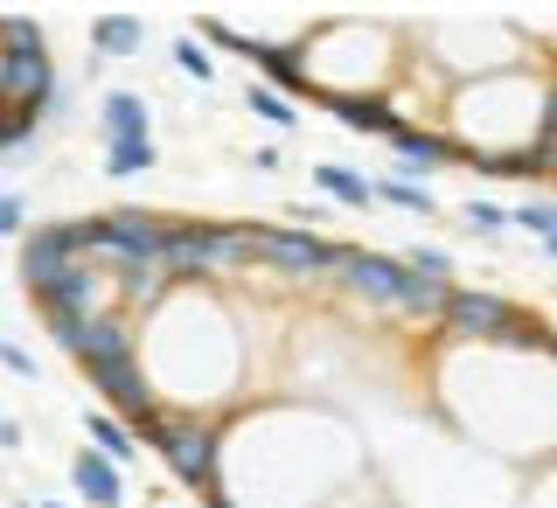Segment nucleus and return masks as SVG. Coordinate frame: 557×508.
Wrapping results in <instances>:
<instances>
[{
    "instance_id": "obj_4",
    "label": "nucleus",
    "mask_w": 557,
    "mask_h": 508,
    "mask_svg": "<svg viewBox=\"0 0 557 508\" xmlns=\"http://www.w3.org/2000/svg\"><path fill=\"white\" fill-rule=\"evenodd\" d=\"M161 278H209V272H231L244 265V237L223 231V223H168V244H161Z\"/></svg>"
},
{
    "instance_id": "obj_16",
    "label": "nucleus",
    "mask_w": 557,
    "mask_h": 508,
    "mask_svg": "<svg viewBox=\"0 0 557 508\" xmlns=\"http://www.w3.org/2000/svg\"><path fill=\"white\" fill-rule=\"evenodd\" d=\"M313 182H321V196H335V202H348V209H370V182H362L356 168L321 161V168H313Z\"/></svg>"
},
{
    "instance_id": "obj_27",
    "label": "nucleus",
    "mask_w": 557,
    "mask_h": 508,
    "mask_svg": "<svg viewBox=\"0 0 557 508\" xmlns=\"http://www.w3.org/2000/svg\"><path fill=\"white\" fill-rule=\"evenodd\" d=\"M0 362H8V370H14V376H28V383H35V376H42V362H35V356H28V348H14V342H0Z\"/></svg>"
},
{
    "instance_id": "obj_14",
    "label": "nucleus",
    "mask_w": 557,
    "mask_h": 508,
    "mask_svg": "<svg viewBox=\"0 0 557 508\" xmlns=\"http://www.w3.org/2000/svg\"><path fill=\"white\" fill-rule=\"evenodd\" d=\"M139 42H147L139 14H98V22H91V49H98V57H133Z\"/></svg>"
},
{
    "instance_id": "obj_8",
    "label": "nucleus",
    "mask_w": 557,
    "mask_h": 508,
    "mask_svg": "<svg viewBox=\"0 0 557 508\" xmlns=\"http://www.w3.org/2000/svg\"><path fill=\"white\" fill-rule=\"evenodd\" d=\"M104 293H112V272H104L98 258H77V265H70L35 307H57V313H77V321H91V313H104Z\"/></svg>"
},
{
    "instance_id": "obj_28",
    "label": "nucleus",
    "mask_w": 557,
    "mask_h": 508,
    "mask_svg": "<svg viewBox=\"0 0 557 508\" xmlns=\"http://www.w3.org/2000/svg\"><path fill=\"white\" fill-rule=\"evenodd\" d=\"M22 223H28V202L22 196H0V237H14Z\"/></svg>"
},
{
    "instance_id": "obj_26",
    "label": "nucleus",
    "mask_w": 557,
    "mask_h": 508,
    "mask_svg": "<svg viewBox=\"0 0 557 508\" xmlns=\"http://www.w3.org/2000/svg\"><path fill=\"white\" fill-rule=\"evenodd\" d=\"M460 216L474 223V231H487V237H502V231H509V209H502V202H467Z\"/></svg>"
},
{
    "instance_id": "obj_19",
    "label": "nucleus",
    "mask_w": 557,
    "mask_h": 508,
    "mask_svg": "<svg viewBox=\"0 0 557 508\" xmlns=\"http://www.w3.org/2000/svg\"><path fill=\"white\" fill-rule=\"evenodd\" d=\"M153 161H161V147H153V139H119V147H104V174H112V182L147 174Z\"/></svg>"
},
{
    "instance_id": "obj_3",
    "label": "nucleus",
    "mask_w": 557,
    "mask_h": 508,
    "mask_svg": "<svg viewBox=\"0 0 557 508\" xmlns=\"http://www.w3.org/2000/svg\"><path fill=\"white\" fill-rule=\"evenodd\" d=\"M139 432L153 439V453L168 460V474H174V481H188V487H216V446H223V432L209 425V418H196V411H153Z\"/></svg>"
},
{
    "instance_id": "obj_9",
    "label": "nucleus",
    "mask_w": 557,
    "mask_h": 508,
    "mask_svg": "<svg viewBox=\"0 0 557 508\" xmlns=\"http://www.w3.org/2000/svg\"><path fill=\"white\" fill-rule=\"evenodd\" d=\"M70 265H77V251H70L63 223H49V231H28V237H22V286L35 293V300H42V293L57 286Z\"/></svg>"
},
{
    "instance_id": "obj_13",
    "label": "nucleus",
    "mask_w": 557,
    "mask_h": 508,
    "mask_svg": "<svg viewBox=\"0 0 557 508\" xmlns=\"http://www.w3.org/2000/svg\"><path fill=\"white\" fill-rule=\"evenodd\" d=\"M327 112H335V119H348V126H356V133H383V126H391V98H362V91H327Z\"/></svg>"
},
{
    "instance_id": "obj_2",
    "label": "nucleus",
    "mask_w": 557,
    "mask_h": 508,
    "mask_svg": "<svg viewBox=\"0 0 557 508\" xmlns=\"http://www.w3.org/2000/svg\"><path fill=\"white\" fill-rule=\"evenodd\" d=\"M335 272H342L348 293H362V300H376V307H391V313H411V321H432V313H440V293H446V286H432V278L405 272V258L356 251V244H342V265Z\"/></svg>"
},
{
    "instance_id": "obj_22",
    "label": "nucleus",
    "mask_w": 557,
    "mask_h": 508,
    "mask_svg": "<svg viewBox=\"0 0 557 508\" xmlns=\"http://www.w3.org/2000/svg\"><path fill=\"white\" fill-rule=\"evenodd\" d=\"M174 63H182V70H188L196 84H216V77H223V70L209 63V49L196 42V35H182V42H174Z\"/></svg>"
},
{
    "instance_id": "obj_11",
    "label": "nucleus",
    "mask_w": 557,
    "mask_h": 508,
    "mask_svg": "<svg viewBox=\"0 0 557 508\" xmlns=\"http://www.w3.org/2000/svg\"><path fill=\"white\" fill-rule=\"evenodd\" d=\"M376 139L397 153V161H411V168H446L453 153H460V139H446V133H418V126H405V119H391V126H383Z\"/></svg>"
},
{
    "instance_id": "obj_20",
    "label": "nucleus",
    "mask_w": 557,
    "mask_h": 508,
    "mask_svg": "<svg viewBox=\"0 0 557 508\" xmlns=\"http://www.w3.org/2000/svg\"><path fill=\"white\" fill-rule=\"evenodd\" d=\"M509 223L536 231V237H544V251H557V209H550V196H530L522 209H509Z\"/></svg>"
},
{
    "instance_id": "obj_18",
    "label": "nucleus",
    "mask_w": 557,
    "mask_h": 508,
    "mask_svg": "<svg viewBox=\"0 0 557 508\" xmlns=\"http://www.w3.org/2000/svg\"><path fill=\"white\" fill-rule=\"evenodd\" d=\"M112 278H119V293H126V307H153V300L168 293V278H161V265H153V258H147V265H119Z\"/></svg>"
},
{
    "instance_id": "obj_23",
    "label": "nucleus",
    "mask_w": 557,
    "mask_h": 508,
    "mask_svg": "<svg viewBox=\"0 0 557 508\" xmlns=\"http://www.w3.org/2000/svg\"><path fill=\"white\" fill-rule=\"evenodd\" d=\"M0 49H49V35L28 14H0Z\"/></svg>"
},
{
    "instance_id": "obj_30",
    "label": "nucleus",
    "mask_w": 557,
    "mask_h": 508,
    "mask_svg": "<svg viewBox=\"0 0 557 508\" xmlns=\"http://www.w3.org/2000/svg\"><path fill=\"white\" fill-rule=\"evenodd\" d=\"M28 508H63V501H28Z\"/></svg>"
},
{
    "instance_id": "obj_1",
    "label": "nucleus",
    "mask_w": 557,
    "mask_h": 508,
    "mask_svg": "<svg viewBox=\"0 0 557 508\" xmlns=\"http://www.w3.org/2000/svg\"><path fill=\"white\" fill-rule=\"evenodd\" d=\"M432 321L446 327V335H460V342H502V348H544V321L536 313H522L516 300H502V293H481V286H446L440 293V313Z\"/></svg>"
},
{
    "instance_id": "obj_17",
    "label": "nucleus",
    "mask_w": 557,
    "mask_h": 508,
    "mask_svg": "<svg viewBox=\"0 0 557 508\" xmlns=\"http://www.w3.org/2000/svg\"><path fill=\"white\" fill-rule=\"evenodd\" d=\"M370 202H397V209H418V216H432V209H440V196H432V188H418L411 174H383V182H370Z\"/></svg>"
},
{
    "instance_id": "obj_7",
    "label": "nucleus",
    "mask_w": 557,
    "mask_h": 508,
    "mask_svg": "<svg viewBox=\"0 0 557 508\" xmlns=\"http://www.w3.org/2000/svg\"><path fill=\"white\" fill-rule=\"evenodd\" d=\"M84 376L98 383V397H112L119 405V418H133V425H147L153 411V383H147V370H139V348L133 356H98V362H84Z\"/></svg>"
},
{
    "instance_id": "obj_6",
    "label": "nucleus",
    "mask_w": 557,
    "mask_h": 508,
    "mask_svg": "<svg viewBox=\"0 0 557 508\" xmlns=\"http://www.w3.org/2000/svg\"><path fill=\"white\" fill-rule=\"evenodd\" d=\"M57 98V57L49 49H0V112L42 119Z\"/></svg>"
},
{
    "instance_id": "obj_10",
    "label": "nucleus",
    "mask_w": 557,
    "mask_h": 508,
    "mask_svg": "<svg viewBox=\"0 0 557 508\" xmlns=\"http://www.w3.org/2000/svg\"><path fill=\"white\" fill-rule=\"evenodd\" d=\"M70 487H77V501H84V508H119V501H126V474H119L112 460H98L91 446L70 460Z\"/></svg>"
},
{
    "instance_id": "obj_15",
    "label": "nucleus",
    "mask_w": 557,
    "mask_h": 508,
    "mask_svg": "<svg viewBox=\"0 0 557 508\" xmlns=\"http://www.w3.org/2000/svg\"><path fill=\"white\" fill-rule=\"evenodd\" d=\"M84 439H91V453H98V460H112V467H119V460H133V453H139V446H133V432L119 425L112 411H91V418H84Z\"/></svg>"
},
{
    "instance_id": "obj_29",
    "label": "nucleus",
    "mask_w": 557,
    "mask_h": 508,
    "mask_svg": "<svg viewBox=\"0 0 557 508\" xmlns=\"http://www.w3.org/2000/svg\"><path fill=\"white\" fill-rule=\"evenodd\" d=\"M0 446H8V453L22 446V425H14V418H0Z\"/></svg>"
},
{
    "instance_id": "obj_25",
    "label": "nucleus",
    "mask_w": 557,
    "mask_h": 508,
    "mask_svg": "<svg viewBox=\"0 0 557 508\" xmlns=\"http://www.w3.org/2000/svg\"><path fill=\"white\" fill-rule=\"evenodd\" d=\"M244 104H251V112H258V119H265V126H278V133H286V126H293V98H278V91H265V84H258V91H251V98H244Z\"/></svg>"
},
{
    "instance_id": "obj_5",
    "label": "nucleus",
    "mask_w": 557,
    "mask_h": 508,
    "mask_svg": "<svg viewBox=\"0 0 557 508\" xmlns=\"http://www.w3.org/2000/svg\"><path fill=\"white\" fill-rule=\"evenodd\" d=\"M237 237H244V258H258V265H272V272H293V278H313V272L342 265L335 237L286 231V223H237Z\"/></svg>"
},
{
    "instance_id": "obj_24",
    "label": "nucleus",
    "mask_w": 557,
    "mask_h": 508,
    "mask_svg": "<svg viewBox=\"0 0 557 508\" xmlns=\"http://www.w3.org/2000/svg\"><path fill=\"white\" fill-rule=\"evenodd\" d=\"M35 313H42V327L57 335V348H70V356L84 348V321H77V313H57V307H35Z\"/></svg>"
},
{
    "instance_id": "obj_21",
    "label": "nucleus",
    "mask_w": 557,
    "mask_h": 508,
    "mask_svg": "<svg viewBox=\"0 0 557 508\" xmlns=\"http://www.w3.org/2000/svg\"><path fill=\"white\" fill-rule=\"evenodd\" d=\"M405 272H418V278H432V286H453V258L440 251V244H418V251L405 258Z\"/></svg>"
},
{
    "instance_id": "obj_12",
    "label": "nucleus",
    "mask_w": 557,
    "mask_h": 508,
    "mask_svg": "<svg viewBox=\"0 0 557 508\" xmlns=\"http://www.w3.org/2000/svg\"><path fill=\"white\" fill-rule=\"evenodd\" d=\"M98 133H104V147H119V139H153L147 98H139V91H104V104H98Z\"/></svg>"
}]
</instances>
